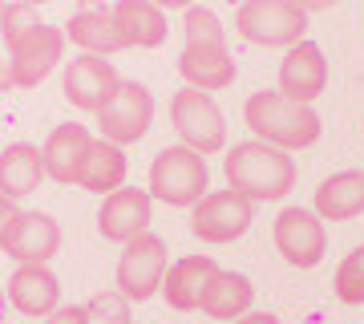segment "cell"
<instances>
[{
	"label": "cell",
	"mask_w": 364,
	"mask_h": 324,
	"mask_svg": "<svg viewBox=\"0 0 364 324\" xmlns=\"http://www.w3.org/2000/svg\"><path fill=\"white\" fill-rule=\"evenodd\" d=\"M0 37L9 49V85L33 90L49 78L65 57V28H53L37 16L33 4L9 0V9L0 16Z\"/></svg>",
	"instance_id": "cell-1"
},
{
	"label": "cell",
	"mask_w": 364,
	"mask_h": 324,
	"mask_svg": "<svg viewBox=\"0 0 364 324\" xmlns=\"http://www.w3.org/2000/svg\"><path fill=\"white\" fill-rule=\"evenodd\" d=\"M223 174H227L231 191L247 194L255 203H275V199L291 194V187H296V162H291V155L279 150V146L259 142V138L239 142L235 150H227Z\"/></svg>",
	"instance_id": "cell-2"
},
{
	"label": "cell",
	"mask_w": 364,
	"mask_h": 324,
	"mask_svg": "<svg viewBox=\"0 0 364 324\" xmlns=\"http://www.w3.org/2000/svg\"><path fill=\"white\" fill-rule=\"evenodd\" d=\"M243 122L247 130L267 146H279V150H308V146L320 138V114L312 105H299L291 98H284L279 90H259L251 93L247 105H243Z\"/></svg>",
	"instance_id": "cell-3"
},
{
	"label": "cell",
	"mask_w": 364,
	"mask_h": 324,
	"mask_svg": "<svg viewBox=\"0 0 364 324\" xmlns=\"http://www.w3.org/2000/svg\"><path fill=\"white\" fill-rule=\"evenodd\" d=\"M235 33L259 49H291L308 33V9L296 0H243L235 13Z\"/></svg>",
	"instance_id": "cell-4"
},
{
	"label": "cell",
	"mask_w": 364,
	"mask_h": 324,
	"mask_svg": "<svg viewBox=\"0 0 364 324\" xmlns=\"http://www.w3.org/2000/svg\"><path fill=\"white\" fill-rule=\"evenodd\" d=\"M207 155H198L191 146H166L158 150L150 162V194L162 199L166 207H195L207 194L210 170L203 162Z\"/></svg>",
	"instance_id": "cell-5"
},
{
	"label": "cell",
	"mask_w": 364,
	"mask_h": 324,
	"mask_svg": "<svg viewBox=\"0 0 364 324\" xmlns=\"http://www.w3.org/2000/svg\"><path fill=\"white\" fill-rule=\"evenodd\" d=\"M170 122L178 130L182 146H191L198 155H219L223 146H227V117H223L219 102L203 90L182 85L170 98Z\"/></svg>",
	"instance_id": "cell-6"
},
{
	"label": "cell",
	"mask_w": 364,
	"mask_h": 324,
	"mask_svg": "<svg viewBox=\"0 0 364 324\" xmlns=\"http://www.w3.org/2000/svg\"><path fill=\"white\" fill-rule=\"evenodd\" d=\"M255 223V199L239 191H207L191 207V231L203 244H235Z\"/></svg>",
	"instance_id": "cell-7"
},
{
	"label": "cell",
	"mask_w": 364,
	"mask_h": 324,
	"mask_svg": "<svg viewBox=\"0 0 364 324\" xmlns=\"http://www.w3.org/2000/svg\"><path fill=\"white\" fill-rule=\"evenodd\" d=\"M166 239L154 231L138 235L130 244H122V259H117V292L126 300H150L154 292H162L166 280Z\"/></svg>",
	"instance_id": "cell-8"
},
{
	"label": "cell",
	"mask_w": 364,
	"mask_h": 324,
	"mask_svg": "<svg viewBox=\"0 0 364 324\" xmlns=\"http://www.w3.org/2000/svg\"><path fill=\"white\" fill-rule=\"evenodd\" d=\"M150 122H154V93L146 90L142 81H122L117 93L97 110V130H102L105 142L130 146L142 142L150 134Z\"/></svg>",
	"instance_id": "cell-9"
},
{
	"label": "cell",
	"mask_w": 364,
	"mask_h": 324,
	"mask_svg": "<svg viewBox=\"0 0 364 324\" xmlns=\"http://www.w3.org/2000/svg\"><path fill=\"white\" fill-rule=\"evenodd\" d=\"M272 239H275V251H279L291 268H299V272H312L328 251L324 219H320L316 211H304V207L279 211L275 223H272Z\"/></svg>",
	"instance_id": "cell-10"
},
{
	"label": "cell",
	"mask_w": 364,
	"mask_h": 324,
	"mask_svg": "<svg viewBox=\"0 0 364 324\" xmlns=\"http://www.w3.org/2000/svg\"><path fill=\"white\" fill-rule=\"evenodd\" d=\"M150 215H154V194L138 187H117L97 207V231L109 244H130L150 231Z\"/></svg>",
	"instance_id": "cell-11"
},
{
	"label": "cell",
	"mask_w": 364,
	"mask_h": 324,
	"mask_svg": "<svg viewBox=\"0 0 364 324\" xmlns=\"http://www.w3.org/2000/svg\"><path fill=\"white\" fill-rule=\"evenodd\" d=\"M61 247V227L45 211H16V219L0 231V251L21 263H45Z\"/></svg>",
	"instance_id": "cell-12"
},
{
	"label": "cell",
	"mask_w": 364,
	"mask_h": 324,
	"mask_svg": "<svg viewBox=\"0 0 364 324\" xmlns=\"http://www.w3.org/2000/svg\"><path fill=\"white\" fill-rule=\"evenodd\" d=\"M117 85H122L117 69L97 53H81L65 65V102H73L85 114H97L117 93Z\"/></svg>",
	"instance_id": "cell-13"
},
{
	"label": "cell",
	"mask_w": 364,
	"mask_h": 324,
	"mask_svg": "<svg viewBox=\"0 0 364 324\" xmlns=\"http://www.w3.org/2000/svg\"><path fill=\"white\" fill-rule=\"evenodd\" d=\"M328 90V61L316 41H299L279 61V93L299 105H312Z\"/></svg>",
	"instance_id": "cell-14"
},
{
	"label": "cell",
	"mask_w": 364,
	"mask_h": 324,
	"mask_svg": "<svg viewBox=\"0 0 364 324\" xmlns=\"http://www.w3.org/2000/svg\"><path fill=\"white\" fill-rule=\"evenodd\" d=\"M4 296L21 316H33V320H45L61 308V280L45 268V263H21L13 276H9V288Z\"/></svg>",
	"instance_id": "cell-15"
},
{
	"label": "cell",
	"mask_w": 364,
	"mask_h": 324,
	"mask_svg": "<svg viewBox=\"0 0 364 324\" xmlns=\"http://www.w3.org/2000/svg\"><path fill=\"white\" fill-rule=\"evenodd\" d=\"M219 272V263L207 256H182L178 263L166 268V280H162V300H166L174 312H198L203 308V296H207L210 280Z\"/></svg>",
	"instance_id": "cell-16"
},
{
	"label": "cell",
	"mask_w": 364,
	"mask_h": 324,
	"mask_svg": "<svg viewBox=\"0 0 364 324\" xmlns=\"http://www.w3.org/2000/svg\"><path fill=\"white\" fill-rule=\"evenodd\" d=\"M178 73L191 90L215 93L227 90L239 69H235V57L227 53V45H186L178 53Z\"/></svg>",
	"instance_id": "cell-17"
},
{
	"label": "cell",
	"mask_w": 364,
	"mask_h": 324,
	"mask_svg": "<svg viewBox=\"0 0 364 324\" xmlns=\"http://www.w3.org/2000/svg\"><path fill=\"white\" fill-rule=\"evenodd\" d=\"M90 146H93V134L77 122H65V126H57L45 138V174L53 182H77L81 179V167H85V158H90Z\"/></svg>",
	"instance_id": "cell-18"
},
{
	"label": "cell",
	"mask_w": 364,
	"mask_h": 324,
	"mask_svg": "<svg viewBox=\"0 0 364 324\" xmlns=\"http://www.w3.org/2000/svg\"><path fill=\"white\" fill-rule=\"evenodd\" d=\"M65 37L73 41L81 53H97V57L130 49L126 37L117 33L114 9H105V4H85V9H77V13L65 21Z\"/></svg>",
	"instance_id": "cell-19"
},
{
	"label": "cell",
	"mask_w": 364,
	"mask_h": 324,
	"mask_svg": "<svg viewBox=\"0 0 364 324\" xmlns=\"http://www.w3.org/2000/svg\"><path fill=\"white\" fill-rule=\"evenodd\" d=\"M312 207L324 223H344L364 215V170H336L312 194Z\"/></svg>",
	"instance_id": "cell-20"
},
{
	"label": "cell",
	"mask_w": 364,
	"mask_h": 324,
	"mask_svg": "<svg viewBox=\"0 0 364 324\" xmlns=\"http://www.w3.org/2000/svg\"><path fill=\"white\" fill-rule=\"evenodd\" d=\"M117 33L126 37L130 49H158L166 41V9H158L154 0H117L114 4Z\"/></svg>",
	"instance_id": "cell-21"
},
{
	"label": "cell",
	"mask_w": 364,
	"mask_h": 324,
	"mask_svg": "<svg viewBox=\"0 0 364 324\" xmlns=\"http://www.w3.org/2000/svg\"><path fill=\"white\" fill-rule=\"evenodd\" d=\"M45 179V155L33 142H13L0 150V194L9 199H25L33 194Z\"/></svg>",
	"instance_id": "cell-22"
},
{
	"label": "cell",
	"mask_w": 364,
	"mask_h": 324,
	"mask_svg": "<svg viewBox=\"0 0 364 324\" xmlns=\"http://www.w3.org/2000/svg\"><path fill=\"white\" fill-rule=\"evenodd\" d=\"M126 174H130L126 146L105 142V138H93L90 158H85V167H81L77 187H85V191H93V194H114L117 187H126Z\"/></svg>",
	"instance_id": "cell-23"
},
{
	"label": "cell",
	"mask_w": 364,
	"mask_h": 324,
	"mask_svg": "<svg viewBox=\"0 0 364 324\" xmlns=\"http://www.w3.org/2000/svg\"><path fill=\"white\" fill-rule=\"evenodd\" d=\"M251 300H255V288L243 272H215L207 296H203V312L215 316V320H239L251 312Z\"/></svg>",
	"instance_id": "cell-24"
},
{
	"label": "cell",
	"mask_w": 364,
	"mask_h": 324,
	"mask_svg": "<svg viewBox=\"0 0 364 324\" xmlns=\"http://www.w3.org/2000/svg\"><path fill=\"white\" fill-rule=\"evenodd\" d=\"M182 33H186V45H227L219 13L215 9H203V4H191L182 13Z\"/></svg>",
	"instance_id": "cell-25"
},
{
	"label": "cell",
	"mask_w": 364,
	"mask_h": 324,
	"mask_svg": "<svg viewBox=\"0 0 364 324\" xmlns=\"http://www.w3.org/2000/svg\"><path fill=\"white\" fill-rule=\"evenodd\" d=\"M336 296L344 304H364V247H352L336 268Z\"/></svg>",
	"instance_id": "cell-26"
},
{
	"label": "cell",
	"mask_w": 364,
	"mask_h": 324,
	"mask_svg": "<svg viewBox=\"0 0 364 324\" xmlns=\"http://www.w3.org/2000/svg\"><path fill=\"white\" fill-rule=\"evenodd\" d=\"M90 308H77V304H61V308L53 312V316H45V324H90Z\"/></svg>",
	"instance_id": "cell-27"
},
{
	"label": "cell",
	"mask_w": 364,
	"mask_h": 324,
	"mask_svg": "<svg viewBox=\"0 0 364 324\" xmlns=\"http://www.w3.org/2000/svg\"><path fill=\"white\" fill-rule=\"evenodd\" d=\"M13 219H16V207H13V199H9V194H0V231H4V227H9Z\"/></svg>",
	"instance_id": "cell-28"
},
{
	"label": "cell",
	"mask_w": 364,
	"mask_h": 324,
	"mask_svg": "<svg viewBox=\"0 0 364 324\" xmlns=\"http://www.w3.org/2000/svg\"><path fill=\"white\" fill-rule=\"evenodd\" d=\"M231 324H279L272 316V312H247V316H239V320H231Z\"/></svg>",
	"instance_id": "cell-29"
},
{
	"label": "cell",
	"mask_w": 364,
	"mask_h": 324,
	"mask_svg": "<svg viewBox=\"0 0 364 324\" xmlns=\"http://www.w3.org/2000/svg\"><path fill=\"white\" fill-rule=\"evenodd\" d=\"M154 4H158V9H182V13H186L195 0H154Z\"/></svg>",
	"instance_id": "cell-30"
},
{
	"label": "cell",
	"mask_w": 364,
	"mask_h": 324,
	"mask_svg": "<svg viewBox=\"0 0 364 324\" xmlns=\"http://www.w3.org/2000/svg\"><path fill=\"white\" fill-rule=\"evenodd\" d=\"M299 9H328V4H336V0H296Z\"/></svg>",
	"instance_id": "cell-31"
},
{
	"label": "cell",
	"mask_w": 364,
	"mask_h": 324,
	"mask_svg": "<svg viewBox=\"0 0 364 324\" xmlns=\"http://www.w3.org/2000/svg\"><path fill=\"white\" fill-rule=\"evenodd\" d=\"M0 324H9V296H4V288H0Z\"/></svg>",
	"instance_id": "cell-32"
},
{
	"label": "cell",
	"mask_w": 364,
	"mask_h": 324,
	"mask_svg": "<svg viewBox=\"0 0 364 324\" xmlns=\"http://www.w3.org/2000/svg\"><path fill=\"white\" fill-rule=\"evenodd\" d=\"M25 4H33V9H37V4H49V0H25Z\"/></svg>",
	"instance_id": "cell-33"
},
{
	"label": "cell",
	"mask_w": 364,
	"mask_h": 324,
	"mask_svg": "<svg viewBox=\"0 0 364 324\" xmlns=\"http://www.w3.org/2000/svg\"><path fill=\"white\" fill-rule=\"evenodd\" d=\"M4 9H9V0H0V16H4Z\"/></svg>",
	"instance_id": "cell-34"
},
{
	"label": "cell",
	"mask_w": 364,
	"mask_h": 324,
	"mask_svg": "<svg viewBox=\"0 0 364 324\" xmlns=\"http://www.w3.org/2000/svg\"><path fill=\"white\" fill-rule=\"evenodd\" d=\"M122 324H134V320H122Z\"/></svg>",
	"instance_id": "cell-35"
}]
</instances>
